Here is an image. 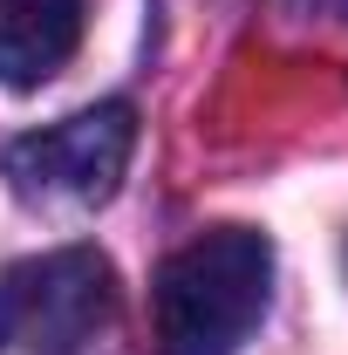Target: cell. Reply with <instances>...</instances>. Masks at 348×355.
<instances>
[{"label":"cell","instance_id":"1","mask_svg":"<svg viewBox=\"0 0 348 355\" xmlns=\"http://www.w3.org/2000/svg\"><path fill=\"white\" fill-rule=\"evenodd\" d=\"M273 301V239L253 225H212L184 239L150 280L157 355H239Z\"/></svg>","mask_w":348,"mask_h":355},{"label":"cell","instance_id":"2","mask_svg":"<svg viewBox=\"0 0 348 355\" xmlns=\"http://www.w3.org/2000/svg\"><path fill=\"white\" fill-rule=\"evenodd\" d=\"M116 321V266L96 246H55L0 266V355H76Z\"/></svg>","mask_w":348,"mask_h":355},{"label":"cell","instance_id":"3","mask_svg":"<svg viewBox=\"0 0 348 355\" xmlns=\"http://www.w3.org/2000/svg\"><path fill=\"white\" fill-rule=\"evenodd\" d=\"M130 150H137V110L130 103H89L48 130L14 137L0 171H7L21 205H76L82 212V205L116 198Z\"/></svg>","mask_w":348,"mask_h":355},{"label":"cell","instance_id":"4","mask_svg":"<svg viewBox=\"0 0 348 355\" xmlns=\"http://www.w3.org/2000/svg\"><path fill=\"white\" fill-rule=\"evenodd\" d=\"M82 48V0H0V89H42Z\"/></svg>","mask_w":348,"mask_h":355}]
</instances>
